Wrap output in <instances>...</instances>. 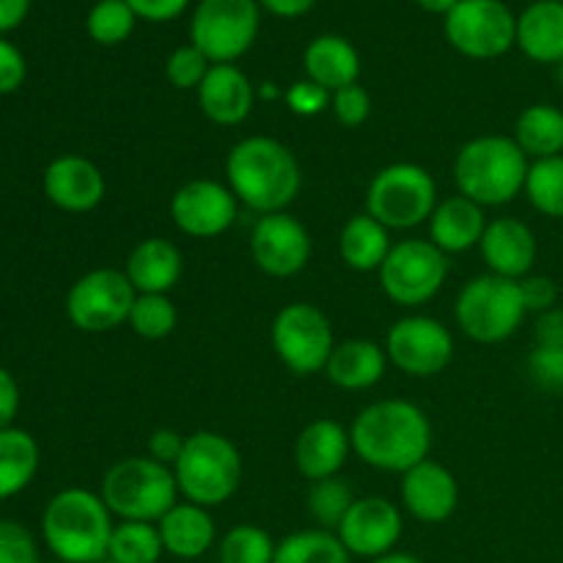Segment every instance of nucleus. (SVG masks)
Segmentation results:
<instances>
[{
	"label": "nucleus",
	"mask_w": 563,
	"mask_h": 563,
	"mask_svg": "<svg viewBox=\"0 0 563 563\" xmlns=\"http://www.w3.org/2000/svg\"><path fill=\"white\" fill-rule=\"evenodd\" d=\"M269 14L284 16V20H295V16L308 14L317 5V0H258Z\"/></svg>",
	"instance_id": "obj_50"
},
{
	"label": "nucleus",
	"mask_w": 563,
	"mask_h": 563,
	"mask_svg": "<svg viewBox=\"0 0 563 563\" xmlns=\"http://www.w3.org/2000/svg\"><path fill=\"white\" fill-rule=\"evenodd\" d=\"M165 548L159 539L157 522L121 520L110 537L108 559L113 563H157Z\"/></svg>",
	"instance_id": "obj_33"
},
{
	"label": "nucleus",
	"mask_w": 563,
	"mask_h": 563,
	"mask_svg": "<svg viewBox=\"0 0 563 563\" xmlns=\"http://www.w3.org/2000/svg\"><path fill=\"white\" fill-rule=\"evenodd\" d=\"M355 495H352L350 484L344 478L333 476L324 478V482H313V487L308 489V515L317 522L322 531H339L341 520L346 517V511L355 504Z\"/></svg>",
	"instance_id": "obj_35"
},
{
	"label": "nucleus",
	"mask_w": 563,
	"mask_h": 563,
	"mask_svg": "<svg viewBox=\"0 0 563 563\" xmlns=\"http://www.w3.org/2000/svg\"><path fill=\"white\" fill-rule=\"evenodd\" d=\"M256 91L245 71L234 64H212L198 86V104L212 124L240 126L253 113Z\"/></svg>",
	"instance_id": "obj_22"
},
{
	"label": "nucleus",
	"mask_w": 563,
	"mask_h": 563,
	"mask_svg": "<svg viewBox=\"0 0 563 563\" xmlns=\"http://www.w3.org/2000/svg\"><path fill=\"white\" fill-rule=\"evenodd\" d=\"M25 80V58L11 42L0 38V93H11Z\"/></svg>",
	"instance_id": "obj_45"
},
{
	"label": "nucleus",
	"mask_w": 563,
	"mask_h": 563,
	"mask_svg": "<svg viewBox=\"0 0 563 563\" xmlns=\"http://www.w3.org/2000/svg\"><path fill=\"white\" fill-rule=\"evenodd\" d=\"M174 476L187 504L214 509L234 498L240 489L242 454L225 434L201 429L185 440Z\"/></svg>",
	"instance_id": "obj_6"
},
{
	"label": "nucleus",
	"mask_w": 563,
	"mask_h": 563,
	"mask_svg": "<svg viewBox=\"0 0 563 563\" xmlns=\"http://www.w3.org/2000/svg\"><path fill=\"white\" fill-rule=\"evenodd\" d=\"M240 201L229 185L214 179H192L174 192L170 218L176 229L196 240H212L236 223Z\"/></svg>",
	"instance_id": "obj_15"
},
{
	"label": "nucleus",
	"mask_w": 563,
	"mask_h": 563,
	"mask_svg": "<svg viewBox=\"0 0 563 563\" xmlns=\"http://www.w3.org/2000/svg\"><path fill=\"white\" fill-rule=\"evenodd\" d=\"M269 341L278 361L297 377L324 372L335 350L328 313L311 302H289L280 308L273 319Z\"/></svg>",
	"instance_id": "obj_9"
},
{
	"label": "nucleus",
	"mask_w": 563,
	"mask_h": 563,
	"mask_svg": "<svg viewBox=\"0 0 563 563\" xmlns=\"http://www.w3.org/2000/svg\"><path fill=\"white\" fill-rule=\"evenodd\" d=\"M517 47L537 64L563 60V3L537 0L517 16Z\"/></svg>",
	"instance_id": "obj_28"
},
{
	"label": "nucleus",
	"mask_w": 563,
	"mask_h": 563,
	"mask_svg": "<svg viewBox=\"0 0 563 563\" xmlns=\"http://www.w3.org/2000/svg\"><path fill=\"white\" fill-rule=\"evenodd\" d=\"M401 531H405L401 511L388 498L372 495V498H357L352 504L335 537L350 550V555L374 561L379 555L394 553Z\"/></svg>",
	"instance_id": "obj_17"
},
{
	"label": "nucleus",
	"mask_w": 563,
	"mask_h": 563,
	"mask_svg": "<svg viewBox=\"0 0 563 563\" xmlns=\"http://www.w3.org/2000/svg\"><path fill=\"white\" fill-rule=\"evenodd\" d=\"M385 368H388L385 346L368 339H350L335 344L324 374L341 390H368L385 377Z\"/></svg>",
	"instance_id": "obj_27"
},
{
	"label": "nucleus",
	"mask_w": 563,
	"mask_h": 563,
	"mask_svg": "<svg viewBox=\"0 0 563 563\" xmlns=\"http://www.w3.org/2000/svg\"><path fill=\"white\" fill-rule=\"evenodd\" d=\"M330 110H333L335 121L346 130H355V126L366 124L368 115H372V97L363 86H346L341 91H335L330 97Z\"/></svg>",
	"instance_id": "obj_41"
},
{
	"label": "nucleus",
	"mask_w": 563,
	"mask_h": 563,
	"mask_svg": "<svg viewBox=\"0 0 563 563\" xmlns=\"http://www.w3.org/2000/svg\"><path fill=\"white\" fill-rule=\"evenodd\" d=\"M478 247H482L489 273L509 280H522L526 275H531L539 253L531 225L517 218H498L487 223Z\"/></svg>",
	"instance_id": "obj_20"
},
{
	"label": "nucleus",
	"mask_w": 563,
	"mask_h": 563,
	"mask_svg": "<svg viewBox=\"0 0 563 563\" xmlns=\"http://www.w3.org/2000/svg\"><path fill=\"white\" fill-rule=\"evenodd\" d=\"M44 196L53 207L64 209V212L82 214L91 212L102 203L108 185H104L102 170L97 168V163H91L88 157L80 154H64V157H55L53 163L44 168L42 176Z\"/></svg>",
	"instance_id": "obj_18"
},
{
	"label": "nucleus",
	"mask_w": 563,
	"mask_h": 563,
	"mask_svg": "<svg viewBox=\"0 0 563 563\" xmlns=\"http://www.w3.org/2000/svg\"><path fill=\"white\" fill-rule=\"evenodd\" d=\"M517 146L528 159H548L563 154V110L555 104H531L515 124Z\"/></svg>",
	"instance_id": "obj_31"
},
{
	"label": "nucleus",
	"mask_w": 563,
	"mask_h": 563,
	"mask_svg": "<svg viewBox=\"0 0 563 563\" xmlns=\"http://www.w3.org/2000/svg\"><path fill=\"white\" fill-rule=\"evenodd\" d=\"M135 11L130 9L126 0H99L93 3V9L88 11V36L97 44L104 47H113V44L126 42L135 31Z\"/></svg>",
	"instance_id": "obj_37"
},
{
	"label": "nucleus",
	"mask_w": 563,
	"mask_h": 563,
	"mask_svg": "<svg viewBox=\"0 0 563 563\" xmlns=\"http://www.w3.org/2000/svg\"><path fill=\"white\" fill-rule=\"evenodd\" d=\"M110 515L126 522H159L179 504V484L174 467L152 456H126L119 460L99 484Z\"/></svg>",
	"instance_id": "obj_5"
},
{
	"label": "nucleus",
	"mask_w": 563,
	"mask_h": 563,
	"mask_svg": "<svg viewBox=\"0 0 563 563\" xmlns=\"http://www.w3.org/2000/svg\"><path fill=\"white\" fill-rule=\"evenodd\" d=\"M258 36V0H201L190 22V44L212 64H234Z\"/></svg>",
	"instance_id": "obj_11"
},
{
	"label": "nucleus",
	"mask_w": 563,
	"mask_h": 563,
	"mask_svg": "<svg viewBox=\"0 0 563 563\" xmlns=\"http://www.w3.org/2000/svg\"><path fill=\"white\" fill-rule=\"evenodd\" d=\"M176 322H179V313H176V306L168 295H137L126 324L141 339L159 341L174 333Z\"/></svg>",
	"instance_id": "obj_38"
},
{
	"label": "nucleus",
	"mask_w": 563,
	"mask_h": 563,
	"mask_svg": "<svg viewBox=\"0 0 563 563\" xmlns=\"http://www.w3.org/2000/svg\"><path fill=\"white\" fill-rule=\"evenodd\" d=\"M273 563H352L350 550L333 531H297L275 548Z\"/></svg>",
	"instance_id": "obj_32"
},
{
	"label": "nucleus",
	"mask_w": 563,
	"mask_h": 563,
	"mask_svg": "<svg viewBox=\"0 0 563 563\" xmlns=\"http://www.w3.org/2000/svg\"><path fill=\"white\" fill-rule=\"evenodd\" d=\"M526 196L537 212L548 218H563V154L533 159L528 168Z\"/></svg>",
	"instance_id": "obj_34"
},
{
	"label": "nucleus",
	"mask_w": 563,
	"mask_h": 563,
	"mask_svg": "<svg viewBox=\"0 0 563 563\" xmlns=\"http://www.w3.org/2000/svg\"><path fill=\"white\" fill-rule=\"evenodd\" d=\"M251 256L269 278H291L311 262V234L289 212L262 214L253 225Z\"/></svg>",
	"instance_id": "obj_16"
},
{
	"label": "nucleus",
	"mask_w": 563,
	"mask_h": 563,
	"mask_svg": "<svg viewBox=\"0 0 563 563\" xmlns=\"http://www.w3.org/2000/svg\"><path fill=\"white\" fill-rule=\"evenodd\" d=\"M487 214L484 207L465 196H451L434 207L429 218V240L449 256V253H467L482 245L487 231Z\"/></svg>",
	"instance_id": "obj_23"
},
{
	"label": "nucleus",
	"mask_w": 563,
	"mask_h": 563,
	"mask_svg": "<svg viewBox=\"0 0 563 563\" xmlns=\"http://www.w3.org/2000/svg\"><path fill=\"white\" fill-rule=\"evenodd\" d=\"M42 451L25 429H0V500L20 495L36 478Z\"/></svg>",
	"instance_id": "obj_30"
},
{
	"label": "nucleus",
	"mask_w": 563,
	"mask_h": 563,
	"mask_svg": "<svg viewBox=\"0 0 563 563\" xmlns=\"http://www.w3.org/2000/svg\"><path fill=\"white\" fill-rule=\"evenodd\" d=\"M275 548L264 528L251 526H234L218 544L220 563H273L275 561Z\"/></svg>",
	"instance_id": "obj_36"
},
{
	"label": "nucleus",
	"mask_w": 563,
	"mask_h": 563,
	"mask_svg": "<svg viewBox=\"0 0 563 563\" xmlns=\"http://www.w3.org/2000/svg\"><path fill=\"white\" fill-rule=\"evenodd\" d=\"M528 308L520 280L500 275H476L462 286L454 317L462 333L478 344H500L520 330Z\"/></svg>",
	"instance_id": "obj_7"
},
{
	"label": "nucleus",
	"mask_w": 563,
	"mask_h": 563,
	"mask_svg": "<svg viewBox=\"0 0 563 563\" xmlns=\"http://www.w3.org/2000/svg\"><path fill=\"white\" fill-rule=\"evenodd\" d=\"M416 3L421 5L423 11H429V14H449L460 0H416Z\"/></svg>",
	"instance_id": "obj_52"
},
{
	"label": "nucleus",
	"mask_w": 563,
	"mask_h": 563,
	"mask_svg": "<svg viewBox=\"0 0 563 563\" xmlns=\"http://www.w3.org/2000/svg\"><path fill=\"white\" fill-rule=\"evenodd\" d=\"M520 289L528 313H544L550 308H555V302H559V286H555V280L550 275H526L520 280Z\"/></svg>",
	"instance_id": "obj_44"
},
{
	"label": "nucleus",
	"mask_w": 563,
	"mask_h": 563,
	"mask_svg": "<svg viewBox=\"0 0 563 563\" xmlns=\"http://www.w3.org/2000/svg\"><path fill=\"white\" fill-rule=\"evenodd\" d=\"M113 528V515L102 495L91 489H60L44 506V544L64 563H99L108 559Z\"/></svg>",
	"instance_id": "obj_3"
},
{
	"label": "nucleus",
	"mask_w": 563,
	"mask_h": 563,
	"mask_svg": "<svg viewBox=\"0 0 563 563\" xmlns=\"http://www.w3.org/2000/svg\"><path fill=\"white\" fill-rule=\"evenodd\" d=\"M438 203L434 176L416 163L385 165L366 190V212L388 231H410L429 223Z\"/></svg>",
	"instance_id": "obj_8"
},
{
	"label": "nucleus",
	"mask_w": 563,
	"mask_h": 563,
	"mask_svg": "<svg viewBox=\"0 0 563 563\" xmlns=\"http://www.w3.org/2000/svg\"><path fill=\"white\" fill-rule=\"evenodd\" d=\"M159 539L165 553L179 561H196L214 548L218 528H214L209 509L196 504H176L163 520L157 522Z\"/></svg>",
	"instance_id": "obj_25"
},
{
	"label": "nucleus",
	"mask_w": 563,
	"mask_h": 563,
	"mask_svg": "<svg viewBox=\"0 0 563 563\" xmlns=\"http://www.w3.org/2000/svg\"><path fill=\"white\" fill-rule=\"evenodd\" d=\"M401 504L418 522L440 526L460 506V482L449 467L427 460L401 476Z\"/></svg>",
	"instance_id": "obj_19"
},
{
	"label": "nucleus",
	"mask_w": 563,
	"mask_h": 563,
	"mask_svg": "<svg viewBox=\"0 0 563 563\" xmlns=\"http://www.w3.org/2000/svg\"><path fill=\"white\" fill-rule=\"evenodd\" d=\"M445 38L467 58H500L517 44V16L504 0H460L445 14Z\"/></svg>",
	"instance_id": "obj_13"
},
{
	"label": "nucleus",
	"mask_w": 563,
	"mask_h": 563,
	"mask_svg": "<svg viewBox=\"0 0 563 563\" xmlns=\"http://www.w3.org/2000/svg\"><path fill=\"white\" fill-rule=\"evenodd\" d=\"M302 66H306L308 80L328 88L330 93L355 86L361 77V55L355 44L335 33H322L313 38L302 53Z\"/></svg>",
	"instance_id": "obj_26"
},
{
	"label": "nucleus",
	"mask_w": 563,
	"mask_h": 563,
	"mask_svg": "<svg viewBox=\"0 0 563 563\" xmlns=\"http://www.w3.org/2000/svg\"><path fill=\"white\" fill-rule=\"evenodd\" d=\"M528 168L531 163L515 137L482 135L456 152L454 181L460 196L471 198L478 207H504L526 192Z\"/></svg>",
	"instance_id": "obj_4"
},
{
	"label": "nucleus",
	"mask_w": 563,
	"mask_h": 563,
	"mask_svg": "<svg viewBox=\"0 0 563 563\" xmlns=\"http://www.w3.org/2000/svg\"><path fill=\"white\" fill-rule=\"evenodd\" d=\"M20 412V385L0 366V429L14 427V418Z\"/></svg>",
	"instance_id": "obj_48"
},
{
	"label": "nucleus",
	"mask_w": 563,
	"mask_h": 563,
	"mask_svg": "<svg viewBox=\"0 0 563 563\" xmlns=\"http://www.w3.org/2000/svg\"><path fill=\"white\" fill-rule=\"evenodd\" d=\"M350 440L363 465L405 476L407 471L429 460L432 423L412 401L383 399L357 412Z\"/></svg>",
	"instance_id": "obj_1"
},
{
	"label": "nucleus",
	"mask_w": 563,
	"mask_h": 563,
	"mask_svg": "<svg viewBox=\"0 0 563 563\" xmlns=\"http://www.w3.org/2000/svg\"><path fill=\"white\" fill-rule=\"evenodd\" d=\"M528 374L542 390H563V346H533L528 355Z\"/></svg>",
	"instance_id": "obj_42"
},
{
	"label": "nucleus",
	"mask_w": 563,
	"mask_h": 563,
	"mask_svg": "<svg viewBox=\"0 0 563 563\" xmlns=\"http://www.w3.org/2000/svg\"><path fill=\"white\" fill-rule=\"evenodd\" d=\"M185 440L187 438H181L176 429H157V432H152V438H148V456L163 462V465L174 467L176 460L181 456V449H185Z\"/></svg>",
	"instance_id": "obj_46"
},
{
	"label": "nucleus",
	"mask_w": 563,
	"mask_h": 563,
	"mask_svg": "<svg viewBox=\"0 0 563 563\" xmlns=\"http://www.w3.org/2000/svg\"><path fill=\"white\" fill-rule=\"evenodd\" d=\"M390 247H394L390 231L368 212H361L346 220L339 234L341 262L350 269H355V273H379Z\"/></svg>",
	"instance_id": "obj_29"
},
{
	"label": "nucleus",
	"mask_w": 563,
	"mask_h": 563,
	"mask_svg": "<svg viewBox=\"0 0 563 563\" xmlns=\"http://www.w3.org/2000/svg\"><path fill=\"white\" fill-rule=\"evenodd\" d=\"M385 352L388 361L407 377L427 379L445 372L454 361V335L438 319L412 313L394 322L385 339Z\"/></svg>",
	"instance_id": "obj_14"
},
{
	"label": "nucleus",
	"mask_w": 563,
	"mask_h": 563,
	"mask_svg": "<svg viewBox=\"0 0 563 563\" xmlns=\"http://www.w3.org/2000/svg\"><path fill=\"white\" fill-rule=\"evenodd\" d=\"M533 339L539 346H563V311L561 308H550V311L539 313L537 328H533Z\"/></svg>",
	"instance_id": "obj_49"
},
{
	"label": "nucleus",
	"mask_w": 563,
	"mask_h": 563,
	"mask_svg": "<svg viewBox=\"0 0 563 563\" xmlns=\"http://www.w3.org/2000/svg\"><path fill=\"white\" fill-rule=\"evenodd\" d=\"M27 9H31V0H0V33L20 25Z\"/></svg>",
	"instance_id": "obj_51"
},
{
	"label": "nucleus",
	"mask_w": 563,
	"mask_h": 563,
	"mask_svg": "<svg viewBox=\"0 0 563 563\" xmlns=\"http://www.w3.org/2000/svg\"><path fill=\"white\" fill-rule=\"evenodd\" d=\"M135 11L137 20L146 22H168L179 16L190 5V0H126Z\"/></svg>",
	"instance_id": "obj_47"
},
{
	"label": "nucleus",
	"mask_w": 563,
	"mask_h": 563,
	"mask_svg": "<svg viewBox=\"0 0 563 563\" xmlns=\"http://www.w3.org/2000/svg\"><path fill=\"white\" fill-rule=\"evenodd\" d=\"M449 278V256L432 240H401L379 267V286L401 308H416L438 297Z\"/></svg>",
	"instance_id": "obj_10"
},
{
	"label": "nucleus",
	"mask_w": 563,
	"mask_h": 563,
	"mask_svg": "<svg viewBox=\"0 0 563 563\" xmlns=\"http://www.w3.org/2000/svg\"><path fill=\"white\" fill-rule=\"evenodd\" d=\"M135 286L124 269L99 267L80 275L66 295V317L82 333H110L130 322Z\"/></svg>",
	"instance_id": "obj_12"
},
{
	"label": "nucleus",
	"mask_w": 563,
	"mask_h": 563,
	"mask_svg": "<svg viewBox=\"0 0 563 563\" xmlns=\"http://www.w3.org/2000/svg\"><path fill=\"white\" fill-rule=\"evenodd\" d=\"M0 563H42L36 539L22 522L0 520Z\"/></svg>",
	"instance_id": "obj_40"
},
{
	"label": "nucleus",
	"mask_w": 563,
	"mask_h": 563,
	"mask_svg": "<svg viewBox=\"0 0 563 563\" xmlns=\"http://www.w3.org/2000/svg\"><path fill=\"white\" fill-rule=\"evenodd\" d=\"M559 82L563 86V60L559 64Z\"/></svg>",
	"instance_id": "obj_54"
},
{
	"label": "nucleus",
	"mask_w": 563,
	"mask_h": 563,
	"mask_svg": "<svg viewBox=\"0 0 563 563\" xmlns=\"http://www.w3.org/2000/svg\"><path fill=\"white\" fill-rule=\"evenodd\" d=\"M372 563H423V561L416 559V555H410V553H399V550H394V553L379 555V559H374Z\"/></svg>",
	"instance_id": "obj_53"
},
{
	"label": "nucleus",
	"mask_w": 563,
	"mask_h": 563,
	"mask_svg": "<svg viewBox=\"0 0 563 563\" xmlns=\"http://www.w3.org/2000/svg\"><path fill=\"white\" fill-rule=\"evenodd\" d=\"M181 269L185 262L179 247L165 236H148L132 247L124 273L137 295H168L179 284Z\"/></svg>",
	"instance_id": "obj_24"
},
{
	"label": "nucleus",
	"mask_w": 563,
	"mask_h": 563,
	"mask_svg": "<svg viewBox=\"0 0 563 563\" xmlns=\"http://www.w3.org/2000/svg\"><path fill=\"white\" fill-rule=\"evenodd\" d=\"M350 432L333 418H319L297 434L295 465L308 482H324V478L339 476V471L350 460Z\"/></svg>",
	"instance_id": "obj_21"
},
{
	"label": "nucleus",
	"mask_w": 563,
	"mask_h": 563,
	"mask_svg": "<svg viewBox=\"0 0 563 563\" xmlns=\"http://www.w3.org/2000/svg\"><path fill=\"white\" fill-rule=\"evenodd\" d=\"M330 97H333V93H330L328 88L317 86V82L308 80V77L306 80L291 82L289 91L284 93V99H286V104H289L291 113L306 115V119L322 113V110L330 104Z\"/></svg>",
	"instance_id": "obj_43"
},
{
	"label": "nucleus",
	"mask_w": 563,
	"mask_h": 563,
	"mask_svg": "<svg viewBox=\"0 0 563 563\" xmlns=\"http://www.w3.org/2000/svg\"><path fill=\"white\" fill-rule=\"evenodd\" d=\"M53 563H64V561H53Z\"/></svg>",
	"instance_id": "obj_55"
},
{
	"label": "nucleus",
	"mask_w": 563,
	"mask_h": 563,
	"mask_svg": "<svg viewBox=\"0 0 563 563\" xmlns=\"http://www.w3.org/2000/svg\"><path fill=\"white\" fill-rule=\"evenodd\" d=\"M225 179L236 201L258 214L286 212L302 190V170L295 152L267 135H251L231 146Z\"/></svg>",
	"instance_id": "obj_2"
},
{
	"label": "nucleus",
	"mask_w": 563,
	"mask_h": 563,
	"mask_svg": "<svg viewBox=\"0 0 563 563\" xmlns=\"http://www.w3.org/2000/svg\"><path fill=\"white\" fill-rule=\"evenodd\" d=\"M209 69H212V60L201 49L192 47V44L176 47L168 55V60H165V77L179 91H198V86L209 75Z\"/></svg>",
	"instance_id": "obj_39"
}]
</instances>
